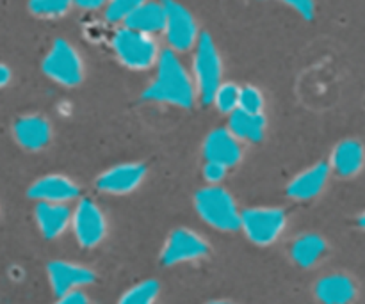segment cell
<instances>
[{
	"mask_svg": "<svg viewBox=\"0 0 365 304\" xmlns=\"http://www.w3.org/2000/svg\"><path fill=\"white\" fill-rule=\"evenodd\" d=\"M195 84L185 68L182 66L173 50H164L157 59L155 80L145 89L143 98L187 109L195 103Z\"/></svg>",
	"mask_w": 365,
	"mask_h": 304,
	"instance_id": "obj_1",
	"label": "cell"
},
{
	"mask_svg": "<svg viewBox=\"0 0 365 304\" xmlns=\"http://www.w3.org/2000/svg\"><path fill=\"white\" fill-rule=\"evenodd\" d=\"M195 206L207 224L221 231H235L241 228V214L230 192L217 185H209L196 192Z\"/></svg>",
	"mask_w": 365,
	"mask_h": 304,
	"instance_id": "obj_2",
	"label": "cell"
},
{
	"mask_svg": "<svg viewBox=\"0 0 365 304\" xmlns=\"http://www.w3.org/2000/svg\"><path fill=\"white\" fill-rule=\"evenodd\" d=\"M192 68H195L196 91H198L203 103H210L217 88L221 85L223 66H221L220 52H217L212 38L207 32H203L196 41V56Z\"/></svg>",
	"mask_w": 365,
	"mask_h": 304,
	"instance_id": "obj_3",
	"label": "cell"
},
{
	"mask_svg": "<svg viewBox=\"0 0 365 304\" xmlns=\"http://www.w3.org/2000/svg\"><path fill=\"white\" fill-rule=\"evenodd\" d=\"M110 45L118 59L132 70H148L159 59V50L152 36L139 34L127 27L114 32Z\"/></svg>",
	"mask_w": 365,
	"mask_h": 304,
	"instance_id": "obj_4",
	"label": "cell"
},
{
	"mask_svg": "<svg viewBox=\"0 0 365 304\" xmlns=\"http://www.w3.org/2000/svg\"><path fill=\"white\" fill-rule=\"evenodd\" d=\"M43 71L53 82L66 88H73L82 82L84 77V64L78 57L77 50L68 41L57 39L50 52L43 59Z\"/></svg>",
	"mask_w": 365,
	"mask_h": 304,
	"instance_id": "obj_5",
	"label": "cell"
},
{
	"mask_svg": "<svg viewBox=\"0 0 365 304\" xmlns=\"http://www.w3.org/2000/svg\"><path fill=\"white\" fill-rule=\"evenodd\" d=\"M241 228L252 242L269 246L284 231L285 214L280 209H250L241 214Z\"/></svg>",
	"mask_w": 365,
	"mask_h": 304,
	"instance_id": "obj_6",
	"label": "cell"
},
{
	"mask_svg": "<svg viewBox=\"0 0 365 304\" xmlns=\"http://www.w3.org/2000/svg\"><path fill=\"white\" fill-rule=\"evenodd\" d=\"M207 253H209V246L198 234L187 230V228H177V230L171 231L166 244H164L163 253H160V262H163V266L171 267L200 260Z\"/></svg>",
	"mask_w": 365,
	"mask_h": 304,
	"instance_id": "obj_7",
	"label": "cell"
},
{
	"mask_svg": "<svg viewBox=\"0 0 365 304\" xmlns=\"http://www.w3.org/2000/svg\"><path fill=\"white\" fill-rule=\"evenodd\" d=\"M164 11H166L164 32H166L171 48L177 52H185V50L192 48L196 43V36H198V27H196L192 14L177 2H164Z\"/></svg>",
	"mask_w": 365,
	"mask_h": 304,
	"instance_id": "obj_8",
	"label": "cell"
},
{
	"mask_svg": "<svg viewBox=\"0 0 365 304\" xmlns=\"http://www.w3.org/2000/svg\"><path fill=\"white\" fill-rule=\"evenodd\" d=\"M71 224H73L77 242L82 248H95L106 237V217L91 199H82L78 203L71 216Z\"/></svg>",
	"mask_w": 365,
	"mask_h": 304,
	"instance_id": "obj_9",
	"label": "cell"
},
{
	"mask_svg": "<svg viewBox=\"0 0 365 304\" xmlns=\"http://www.w3.org/2000/svg\"><path fill=\"white\" fill-rule=\"evenodd\" d=\"M145 174L143 164H121L103 171L96 180V189L106 194H128L143 184Z\"/></svg>",
	"mask_w": 365,
	"mask_h": 304,
	"instance_id": "obj_10",
	"label": "cell"
},
{
	"mask_svg": "<svg viewBox=\"0 0 365 304\" xmlns=\"http://www.w3.org/2000/svg\"><path fill=\"white\" fill-rule=\"evenodd\" d=\"M48 280L52 285V290L57 295H64L68 292H75L82 287H88L95 281V274L88 267L77 266L70 262H50L48 267Z\"/></svg>",
	"mask_w": 365,
	"mask_h": 304,
	"instance_id": "obj_11",
	"label": "cell"
},
{
	"mask_svg": "<svg viewBox=\"0 0 365 304\" xmlns=\"http://www.w3.org/2000/svg\"><path fill=\"white\" fill-rule=\"evenodd\" d=\"M203 155L207 162H216L228 169L241 160L242 150L237 139L227 128H216L203 142Z\"/></svg>",
	"mask_w": 365,
	"mask_h": 304,
	"instance_id": "obj_12",
	"label": "cell"
},
{
	"mask_svg": "<svg viewBox=\"0 0 365 304\" xmlns=\"http://www.w3.org/2000/svg\"><path fill=\"white\" fill-rule=\"evenodd\" d=\"M29 198L38 199L39 203H59L64 205L66 201H71L78 196V187L66 177L61 174H48L34 184L29 189Z\"/></svg>",
	"mask_w": 365,
	"mask_h": 304,
	"instance_id": "obj_13",
	"label": "cell"
},
{
	"mask_svg": "<svg viewBox=\"0 0 365 304\" xmlns=\"http://www.w3.org/2000/svg\"><path fill=\"white\" fill-rule=\"evenodd\" d=\"M13 134L18 145L31 152H38L48 145L52 132H50V125L45 117L31 114V116H21L20 120H16Z\"/></svg>",
	"mask_w": 365,
	"mask_h": 304,
	"instance_id": "obj_14",
	"label": "cell"
},
{
	"mask_svg": "<svg viewBox=\"0 0 365 304\" xmlns=\"http://www.w3.org/2000/svg\"><path fill=\"white\" fill-rule=\"evenodd\" d=\"M328 177H330V166L327 162H319L316 166L309 167V169L299 173L289 184V198L298 199V201H307V199L316 198L317 194H321L324 185H327Z\"/></svg>",
	"mask_w": 365,
	"mask_h": 304,
	"instance_id": "obj_15",
	"label": "cell"
},
{
	"mask_svg": "<svg viewBox=\"0 0 365 304\" xmlns=\"http://www.w3.org/2000/svg\"><path fill=\"white\" fill-rule=\"evenodd\" d=\"M164 23H166L164 4L157 2H139L130 16L125 20V27L146 36L164 31Z\"/></svg>",
	"mask_w": 365,
	"mask_h": 304,
	"instance_id": "obj_16",
	"label": "cell"
},
{
	"mask_svg": "<svg viewBox=\"0 0 365 304\" xmlns=\"http://www.w3.org/2000/svg\"><path fill=\"white\" fill-rule=\"evenodd\" d=\"M34 216L39 231L46 239H57L63 235L68 224L71 223L70 209L59 203H39L34 210Z\"/></svg>",
	"mask_w": 365,
	"mask_h": 304,
	"instance_id": "obj_17",
	"label": "cell"
},
{
	"mask_svg": "<svg viewBox=\"0 0 365 304\" xmlns=\"http://www.w3.org/2000/svg\"><path fill=\"white\" fill-rule=\"evenodd\" d=\"M316 295L323 304H351L356 287L351 278L344 274H330L317 281Z\"/></svg>",
	"mask_w": 365,
	"mask_h": 304,
	"instance_id": "obj_18",
	"label": "cell"
},
{
	"mask_svg": "<svg viewBox=\"0 0 365 304\" xmlns=\"http://www.w3.org/2000/svg\"><path fill=\"white\" fill-rule=\"evenodd\" d=\"M365 162V152L364 146L359 141H342L335 146L334 153H331V167L339 177H355L360 169L364 167Z\"/></svg>",
	"mask_w": 365,
	"mask_h": 304,
	"instance_id": "obj_19",
	"label": "cell"
},
{
	"mask_svg": "<svg viewBox=\"0 0 365 304\" xmlns=\"http://www.w3.org/2000/svg\"><path fill=\"white\" fill-rule=\"evenodd\" d=\"M228 132L237 141L242 139V141L259 142L266 132V117H264V114H248L237 109L230 114Z\"/></svg>",
	"mask_w": 365,
	"mask_h": 304,
	"instance_id": "obj_20",
	"label": "cell"
},
{
	"mask_svg": "<svg viewBox=\"0 0 365 304\" xmlns=\"http://www.w3.org/2000/svg\"><path fill=\"white\" fill-rule=\"evenodd\" d=\"M327 251V242L319 235H303L291 249L292 260L302 267H312Z\"/></svg>",
	"mask_w": 365,
	"mask_h": 304,
	"instance_id": "obj_21",
	"label": "cell"
},
{
	"mask_svg": "<svg viewBox=\"0 0 365 304\" xmlns=\"http://www.w3.org/2000/svg\"><path fill=\"white\" fill-rule=\"evenodd\" d=\"M157 298H159V283L155 280H148L125 292L118 304H153Z\"/></svg>",
	"mask_w": 365,
	"mask_h": 304,
	"instance_id": "obj_22",
	"label": "cell"
},
{
	"mask_svg": "<svg viewBox=\"0 0 365 304\" xmlns=\"http://www.w3.org/2000/svg\"><path fill=\"white\" fill-rule=\"evenodd\" d=\"M239 95H241V89L235 84H232V82H227V84H221L217 88L212 102L216 103V107L221 112L232 114L239 109Z\"/></svg>",
	"mask_w": 365,
	"mask_h": 304,
	"instance_id": "obj_23",
	"label": "cell"
},
{
	"mask_svg": "<svg viewBox=\"0 0 365 304\" xmlns=\"http://www.w3.org/2000/svg\"><path fill=\"white\" fill-rule=\"evenodd\" d=\"M71 4L68 0H32L29 9L39 18H59L70 11Z\"/></svg>",
	"mask_w": 365,
	"mask_h": 304,
	"instance_id": "obj_24",
	"label": "cell"
},
{
	"mask_svg": "<svg viewBox=\"0 0 365 304\" xmlns=\"http://www.w3.org/2000/svg\"><path fill=\"white\" fill-rule=\"evenodd\" d=\"M264 109V96L253 85H246L241 89L239 95V110L248 114H262Z\"/></svg>",
	"mask_w": 365,
	"mask_h": 304,
	"instance_id": "obj_25",
	"label": "cell"
},
{
	"mask_svg": "<svg viewBox=\"0 0 365 304\" xmlns=\"http://www.w3.org/2000/svg\"><path fill=\"white\" fill-rule=\"evenodd\" d=\"M138 0H114L107 6L106 9V18L113 23L116 21H125L128 16H130L132 11L138 7Z\"/></svg>",
	"mask_w": 365,
	"mask_h": 304,
	"instance_id": "obj_26",
	"label": "cell"
},
{
	"mask_svg": "<svg viewBox=\"0 0 365 304\" xmlns=\"http://www.w3.org/2000/svg\"><path fill=\"white\" fill-rule=\"evenodd\" d=\"M225 174H227V167L220 166L216 162H207L205 167H203V177L209 184H220Z\"/></svg>",
	"mask_w": 365,
	"mask_h": 304,
	"instance_id": "obj_27",
	"label": "cell"
},
{
	"mask_svg": "<svg viewBox=\"0 0 365 304\" xmlns=\"http://www.w3.org/2000/svg\"><path fill=\"white\" fill-rule=\"evenodd\" d=\"M287 6L292 7V9H294L299 16L305 18V20H312L314 18L316 6H314V2H310V0H296V2H287Z\"/></svg>",
	"mask_w": 365,
	"mask_h": 304,
	"instance_id": "obj_28",
	"label": "cell"
},
{
	"mask_svg": "<svg viewBox=\"0 0 365 304\" xmlns=\"http://www.w3.org/2000/svg\"><path fill=\"white\" fill-rule=\"evenodd\" d=\"M56 304H89V303H88V298H86L81 290H75V292H68V294L61 295L59 301Z\"/></svg>",
	"mask_w": 365,
	"mask_h": 304,
	"instance_id": "obj_29",
	"label": "cell"
},
{
	"mask_svg": "<svg viewBox=\"0 0 365 304\" xmlns=\"http://www.w3.org/2000/svg\"><path fill=\"white\" fill-rule=\"evenodd\" d=\"M11 80V70L6 66V64H0V88L9 84Z\"/></svg>",
	"mask_w": 365,
	"mask_h": 304,
	"instance_id": "obj_30",
	"label": "cell"
},
{
	"mask_svg": "<svg viewBox=\"0 0 365 304\" xmlns=\"http://www.w3.org/2000/svg\"><path fill=\"white\" fill-rule=\"evenodd\" d=\"M77 6L82 7V9H98V7L103 6V2H100V0H91V2L82 0V2H77Z\"/></svg>",
	"mask_w": 365,
	"mask_h": 304,
	"instance_id": "obj_31",
	"label": "cell"
},
{
	"mask_svg": "<svg viewBox=\"0 0 365 304\" xmlns=\"http://www.w3.org/2000/svg\"><path fill=\"white\" fill-rule=\"evenodd\" d=\"M359 224H360V228H364V230H365V212L362 214V216H360V219H359Z\"/></svg>",
	"mask_w": 365,
	"mask_h": 304,
	"instance_id": "obj_32",
	"label": "cell"
},
{
	"mask_svg": "<svg viewBox=\"0 0 365 304\" xmlns=\"http://www.w3.org/2000/svg\"><path fill=\"white\" fill-rule=\"evenodd\" d=\"M207 304H234V303H228V301H212V303H207Z\"/></svg>",
	"mask_w": 365,
	"mask_h": 304,
	"instance_id": "obj_33",
	"label": "cell"
}]
</instances>
